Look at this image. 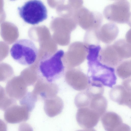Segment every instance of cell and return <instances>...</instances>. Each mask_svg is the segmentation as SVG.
I'll use <instances>...</instances> for the list:
<instances>
[{
  "mask_svg": "<svg viewBox=\"0 0 131 131\" xmlns=\"http://www.w3.org/2000/svg\"><path fill=\"white\" fill-rule=\"evenodd\" d=\"M29 112L26 107L16 104L5 111L4 118L8 123H18L28 120L30 116Z\"/></svg>",
  "mask_w": 131,
  "mask_h": 131,
  "instance_id": "obj_8",
  "label": "cell"
},
{
  "mask_svg": "<svg viewBox=\"0 0 131 131\" xmlns=\"http://www.w3.org/2000/svg\"><path fill=\"white\" fill-rule=\"evenodd\" d=\"M86 89V92L91 97L102 95L104 91L103 86L100 83L96 82L89 83Z\"/></svg>",
  "mask_w": 131,
  "mask_h": 131,
  "instance_id": "obj_19",
  "label": "cell"
},
{
  "mask_svg": "<svg viewBox=\"0 0 131 131\" xmlns=\"http://www.w3.org/2000/svg\"><path fill=\"white\" fill-rule=\"evenodd\" d=\"M72 73V84L74 88L79 91L86 89L89 84L87 76L79 70H74Z\"/></svg>",
  "mask_w": 131,
  "mask_h": 131,
  "instance_id": "obj_14",
  "label": "cell"
},
{
  "mask_svg": "<svg viewBox=\"0 0 131 131\" xmlns=\"http://www.w3.org/2000/svg\"><path fill=\"white\" fill-rule=\"evenodd\" d=\"M103 21L102 14L92 12L83 6L79 12V22L81 27L87 31L96 30L101 26Z\"/></svg>",
  "mask_w": 131,
  "mask_h": 131,
  "instance_id": "obj_6",
  "label": "cell"
},
{
  "mask_svg": "<svg viewBox=\"0 0 131 131\" xmlns=\"http://www.w3.org/2000/svg\"><path fill=\"white\" fill-rule=\"evenodd\" d=\"M14 74L13 69L10 65L5 63H0V82L8 81Z\"/></svg>",
  "mask_w": 131,
  "mask_h": 131,
  "instance_id": "obj_18",
  "label": "cell"
},
{
  "mask_svg": "<svg viewBox=\"0 0 131 131\" xmlns=\"http://www.w3.org/2000/svg\"><path fill=\"white\" fill-rule=\"evenodd\" d=\"M101 117L97 112L86 107L79 108L76 117L78 124L81 127L89 129L95 126Z\"/></svg>",
  "mask_w": 131,
  "mask_h": 131,
  "instance_id": "obj_7",
  "label": "cell"
},
{
  "mask_svg": "<svg viewBox=\"0 0 131 131\" xmlns=\"http://www.w3.org/2000/svg\"><path fill=\"white\" fill-rule=\"evenodd\" d=\"M107 106V101L102 95L92 97L88 107L98 113L101 116L105 113Z\"/></svg>",
  "mask_w": 131,
  "mask_h": 131,
  "instance_id": "obj_15",
  "label": "cell"
},
{
  "mask_svg": "<svg viewBox=\"0 0 131 131\" xmlns=\"http://www.w3.org/2000/svg\"><path fill=\"white\" fill-rule=\"evenodd\" d=\"M18 131H33V130L32 128L29 124L24 123L20 125Z\"/></svg>",
  "mask_w": 131,
  "mask_h": 131,
  "instance_id": "obj_21",
  "label": "cell"
},
{
  "mask_svg": "<svg viewBox=\"0 0 131 131\" xmlns=\"http://www.w3.org/2000/svg\"><path fill=\"white\" fill-rule=\"evenodd\" d=\"M38 50L31 40L26 39H20L16 41L10 50L13 59L23 66L33 64L37 58Z\"/></svg>",
  "mask_w": 131,
  "mask_h": 131,
  "instance_id": "obj_3",
  "label": "cell"
},
{
  "mask_svg": "<svg viewBox=\"0 0 131 131\" xmlns=\"http://www.w3.org/2000/svg\"><path fill=\"white\" fill-rule=\"evenodd\" d=\"M20 16L25 22L32 25L37 24L48 17L47 8L41 1L30 0L17 8Z\"/></svg>",
  "mask_w": 131,
  "mask_h": 131,
  "instance_id": "obj_4",
  "label": "cell"
},
{
  "mask_svg": "<svg viewBox=\"0 0 131 131\" xmlns=\"http://www.w3.org/2000/svg\"><path fill=\"white\" fill-rule=\"evenodd\" d=\"M119 32L118 26L114 23H106L101 26L97 30V37L100 41L104 43L109 44L117 37Z\"/></svg>",
  "mask_w": 131,
  "mask_h": 131,
  "instance_id": "obj_11",
  "label": "cell"
},
{
  "mask_svg": "<svg viewBox=\"0 0 131 131\" xmlns=\"http://www.w3.org/2000/svg\"><path fill=\"white\" fill-rule=\"evenodd\" d=\"M109 131H131L130 128L128 125L122 123L113 130Z\"/></svg>",
  "mask_w": 131,
  "mask_h": 131,
  "instance_id": "obj_22",
  "label": "cell"
},
{
  "mask_svg": "<svg viewBox=\"0 0 131 131\" xmlns=\"http://www.w3.org/2000/svg\"><path fill=\"white\" fill-rule=\"evenodd\" d=\"M101 121L104 128L107 131L114 130L123 123L121 116L113 112L105 113L102 116Z\"/></svg>",
  "mask_w": 131,
  "mask_h": 131,
  "instance_id": "obj_13",
  "label": "cell"
},
{
  "mask_svg": "<svg viewBox=\"0 0 131 131\" xmlns=\"http://www.w3.org/2000/svg\"><path fill=\"white\" fill-rule=\"evenodd\" d=\"M62 50L53 53L46 54L39 60L37 67L39 77L49 83H52L64 75L65 67L62 60L64 54Z\"/></svg>",
  "mask_w": 131,
  "mask_h": 131,
  "instance_id": "obj_1",
  "label": "cell"
},
{
  "mask_svg": "<svg viewBox=\"0 0 131 131\" xmlns=\"http://www.w3.org/2000/svg\"><path fill=\"white\" fill-rule=\"evenodd\" d=\"M0 96H1V91H0Z\"/></svg>",
  "mask_w": 131,
  "mask_h": 131,
  "instance_id": "obj_26",
  "label": "cell"
},
{
  "mask_svg": "<svg viewBox=\"0 0 131 131\" xmlns=\"http://www.w3.org/2000/svg\"><path fill=\"white\" fill-rule=\"evenodd\" d=\"M109 96L113 101L121 105H126L131 108V92L122 85H118L112 88Z\"/></svg>",
  "mask_w": 131,
  "mask_h": 131,
  "instance_id": "obj_12",
  "label": "cell"
},
{
  "mask_svg": "<svg viewBox=\"0 0 131 131\" xmlns=\"http://www.w3.org/2000/svg\"><path fill=\"white\" fill-rule=\"evenodd\" d=\"M116 73L121 78L125 79L130 78L131 75V62L126 60L122 62L116 68Z\"/></svg>",
  "mask_w": 131,
  "mask_h": 131,
  "instance_id": "obj_16",
  "label": "cell"
},
{
  "mask_svg": "<svg viewBox=\"0 0 131 131\" xmlns=\"http://www.w3.org/2000/svg\"><path fill=\"white\" fill-rule=\"evenodd\" d=\"M5 90L9 97L20 100L23 97L26 89L24 80L19 75L13 77L8 80Z\"/></svg>",
  "mask_w": 131,
  "mask_h": 131,
  "instance_id": "obj_10",
  "label": "cell"
},
{
  "mask_svg": "<svg viewBox=\"0 0 131 131\" xmlns=\"http://www.w3.org/2000/svg\"><path fill=\"white\" fill-rule=\"evenodd\" d=\"M131 78L124 79L122 83V85L128 90L131 91Z\"/></svg>",
  "mask_w": 131,
  "mask_h": 131,
  "instance_id": "obj_23",
  "label": "cell"
},
{
  "mask_svg": "<svg viewBox=\"0 0 131 131\" xmlns=\"http://www.w3.org/2000/svg\"><path fill=\"white\" fill-rule=\"evenodd\" d=\"M98 59L102 64L113 68L118 66L123 61L113 44L101 49Z\"/></svg>",
  "mask_w": 131,
  "mask_h": 131,
  "instance_id": "obj_9",
  "label": "cell"
},
{
  "mask_svg": "<svg viewBox=\"0 0 131 131\" xmlns=\"http://www.w3.org/2000/svg\"><path fill=\"white\" fill-rule=\"evenodd\" d=\"M0 131H7L6 124L2 119H0Z\"/></svg>",
  "mask_w": 131,
  "mask_h": 131,
  "instance_id": "obj_24",
  "label": "cell"
},
{
  "mask_svg": "<svg viewBox=\"0 0 131 131\" xmlns=\"http://www.w3.org/2000/svg\"><path fill=\"white\" fill-rule=\"evenodd\" d=\"M91 98L86 91L81 92L76 96L75 101V104L78 108L88 107Z\"/></svg>",
  "mask_w": 131,
  "mask_h": 131,
  "instance_id": "obj_20",
  "label": "cell"
},
{
  "mask_svg": "<svg viewBox=\"0 0 131 131\" xmlns=\"http://www.w3.org/2000/svg\"><path fill=\"white\" fill-rule=\"evenodd\" d=\"M88 67L87 76L89 83L96 82L112 88L116 83L117 78L114 68L104 65L98 58L87 60Z\"/></svg>",
  "mask_w": 131,
  "mask_h": 131,
  "instance_id": "obj_2",
  "label": "cell"
},
{
  "mask_svg": "<svg viewBox=\"0 0 131 131\" xmlns=\"http://www.w3.org/2000/svg\"><path fill=\"white\" fill-rule=\"evenodd\" d=\"M63 105L61 102L47 103L45 105L44 109L47 115L50 117H54L62 112Z\"/></svg>",
  "mask_w": 131,
  "mask_h": 131,
  "instance_id": "obj_17",
  "label": "cell"
},
{
  "mask_svg": "<svg viewBox=\"0 0 131 131\" xmlns=\"http://www.w3.org/2000/svg\"><path fill=\"white\" fill-rule=\"evenodd\" d=\"M77 131H96V130L93 128L85 129L83 130H80Z\"/></svg>",
  "mask_w": 131,
  "mask_h": 131,
  "instance_id": "obj_25",
  "label": "cell"
},
{
  "mask_svg": "<svg viewBox=\"0 0 131 131\" xmlns=\"http://www.w3.org/2000/svg\"><path fill=\"white\" fill-rule=\"evenodd\" d=\"M103 14L108 20L130 25V6L127 1H117L108 5L104 8Z\"/></svg>",
  "mask_w": 131,
  "mask_h": 131,
  "instance_id": "obj_5",
  "label": "cell"
}]
</instances>
